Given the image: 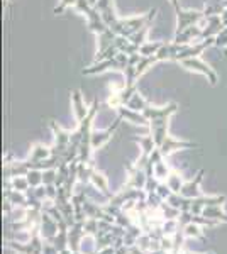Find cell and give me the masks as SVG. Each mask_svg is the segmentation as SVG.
Instances as JSON below:
<instances>
[{"label": "cell", "instance_id": "obj_3", "mask_svg": "<svg viewBox=\"0 0 227 254\" xmlns=\"http://www.w3.org/2000/svg\"><path fill=\"white\" fill-rule=\"evenodd\" d=\"M202 176H204V170H200L193 180H190V182L185 183L183 188H181V191H180V195L187 196V198H199V196H202V191L199 188L200 182H202Z\"/></svg>", "mask_w": 227, "mask_h": 254}, {"label": "cell", "instance_id": "obj_31", "mask_svg": "<svg viewBox=\"0 0 227 254\" xmlns=\"http://www.w3.org/2000/svg\"><path fill=\"white\" fill-rule=\"evenodd\" d=\"M185 254H193V253H185ZM209 254H214V253H209Z\"/></svg>", "mask_w": 227, "mask_h": 254}, {"label": "cell", "instance_id": "obj_23", "mask_svg": "<svg viewBox=\"0 0 227 254\" xmlns=\"http://www.w3.org/2000/svg\"><path fill=\"white\" fill-rule=\"evenodd\" d=\"M43 254H60V251H58V248L53 243H49V241H44Z\"/></svg>", "mask_w": 227, "mask_h": 254}, {"label": "cell", "instance_id": "obj_17", "mask_svg": "<svg viewBox=\"0 0 227 254\" xmlns=\"http://www.w3.org/2000/svg\"><path fill=\"white\" fill-rule=\"evenodd\" d=\"M29 185H31L32 188H38L43 185V171L41 170H31L29 173L26 175Z\"/></svg>", "mask_w": 227, "mask_h": 254}, {"label": "cell", "instance_id": "obj_22", "mask_svg": "<svg viewBox=\"0 0 227 254\" xmlns=\"http://www.w3.org/2000/svg\"><path fill=\"white\" fill-rule=\"evenodd\" d=\"M156 193H158L163 200H168L173 191H171V188L166 185V182H164V183H159L158 185V188H156Z\"/></svg>", "mask_w": 227, "mask_h": 254}, {"label": "cell", "instance_id": "obj_28", "mask_svg": "<svg viewBox=\"0 0 227 254\" xmlns=\"http://www.w3.org/2000/svg\"><path fill=\"white\" fill-rule=\"evenodd\" d=\"M98 254H115V249H114V246H110V248H105V249H102V251H97Z\"/></svg>", "mask_w": 227, "mask_h": 254}, {"label": "cell", "instance_id": "obj_18", "mask_svg": "<svg viewBox=\"0 0 227 254\" xmlns=\"http://www.w3.org/2000/svg\"><path fill=\"white\" fill-rule=\"evenodd\" d=\"M121 110V117L122 119H129V121H133L134 124H148V117H143V116H139V114H134L133 110H124L122 107L119 109Z\"/></svg>", "mask_w": 227, "mask_h": 254}, {"label": "cell", "instance_id": "obj_5", "mask_svg": "<svg viewBox=\"0 0 227 254\" xmlns=\"http://www.w3.org/2000/svg\"><path fill=\"white\" fill-rule=\"evenodd\" d=\"M197 144L195 142H185V141H175V139H171L170 136H168L166 139H164V142L159 146V151L163 156H168L170 153H173V151L176 149H185V147H195Z\"/></svg>", "mask_w": 227, "mask_h": 254}, {"label": "cell", "instance_id": "obj_25", "mask_svg": "<svg viewBox=\"0 0 227 254\" xmlns=\"http://www.w3.org/2000/svg\"><path fill=\"white\" fill-rule=\"evenodd\" d=\"M159 46H161V44H154V46H152V44H148V46L141 48V53H143V55H148L150 51H154V49H158Z\"/></svg>", "mask_w": 227, "mask_h": 254}, {"label": "cell", "instance_id": "obj_13", "mask_svg": "<svg viewBox=\"0 0 227 254\" xmlns=\"http://www.w3.org/2000/svg\"><path fill=\"white\" fill-rule=\"evenodd\" d=\"M7 187L14 188V190H17V191H27L29 188H31L26 176H14L10 182L7 180Z\"/></svg>", "mask_w": 227, "mask_h": 254}, {"label": "cell", "instance_id": "obj_14", "mask_svg": "<svg viewBox=\"0 0 227 254\" xmlns=\"http://www.w3.org/2000/svg\"><path fill=\"white\" fill-rule=\"evenodd\" d=\"M166 185L171 188L173 193H180L181 188H183L185 183L181 182V176H180L178 173H176V171H171L170 176L166 178Z\"/></svg>", "mask_w": 227, "mask_h": 254}, {"label": "cell", "instance_id": "obj_27", "mask_svg": "<svg viewBox=\"0 0 227 254\" xmlns=\"http://www.w3.org/2000/svg\"><path fill=\"white\" fill-rule=\"evenodd\" d=\"M115 249V254H129V246L122 244L119 246V248H114Z\"/></svg>", "mask_w": 227, "mask_h": 254}, {"label": "cell", "instance_id": "obj_9", "mask_svg": "<svg viewBox=\"0 0 227 254\" xmlns=\"http://www.w3.org/2000/svg\"><path fill=\"white\" fill-rule=\"evenodd\" d=\"M90 182L93 183V187L95 188H98V190L102 191L105 196H109V198H112V191L109 190V183H107V178L102 173H98L97 170H93V173H92V178H90Z\"/></svg>", "mask_w": 227, "mask_h": 254}, {"label": "cell", "instance_id": "obj_16", "mask_svg": "<svg viewBox=\"0 0 227 254\" xmlns=\"http://www.w3.org/2000/svg\"><path fill=\"white\" fill-rule=\"evenodd\" d=\"M161 229H163V232H164V236H170L173 237L176 234V232L180 231V222H178V219H171V220H164L163 225H161Z\"/></svg>", "mask_w": 227, "mask_h": 254}, {"label": "cell", "instance_id": "obj_1", "mask_svg": "<svg viewBox=\"0 0 227 254\" xmlns=\"http://www.w3.org/2000/svg\"><path fill=\"white\" fill-rule=\"evenodd\" d=\"M60 232V225L48 212H43L41 214V222H39V234L44 241H49L51 243L56 237V234Z\"/></svg>", "mask_w": 227, "mask_h": 254}, {"label": "cell", "instance_id": "obj_12", "mask_svg": "<svg viewBox=\"0 0 227 254\" xmlns=\"http://www.w3.org/2000/svg\"><path fill=\"white\" fill-rule=\"evenodd\" d=\"M159 212L161 215H163L164 220H171V219H178L181 210H178V208H175L173 205H170V203L166 202V200H163L159 205Z\"/></svg>", "mask_w": 227, "mask_h": 254}, {"label": "cell", "instance_id": "obj_15", "mask_svg": "<svg viewBox=\"0 0 227 254\" xmlns=\"http://www.w3.org/2000/svg\"><path fill=\"white\" fill-rule=\"evenodd\" d=\"M185 231V236L187 237H193V239H202V241H205V237H204V232H202V229H200V224H195V222H190L187 227L183 229Z\"/></svg>", "mask_w": 227, "mask_h": 254}, {"label": "cell", "instance_id": "obj_7", "mask_svg": "<svg viewBox=\"0 0 227 254\" xmlns=\"http://www.w3.org/2000/svg\"><path fill=\"white\" fill-rule=\"evenodd\" d=\"M53 156V149L51 147H46L43 144H36L32 146L31 154H29V161L32 163H38V161H44V159L51 158Z\"/></svg>", "mask_w": 227, "mask_h": 254}, {"label": "cell", "instance_id": "obj_8", "mask_svg": "<svg viewBox=\"0 0 227 254\" xmlns=\"http://www.w3.org/2000/svg\"><path fill=\"white\" fill-rule=\"evenodd\" d=\"M192 200L193 198H187V196H183L180 193H171V196L166 200V202L181 212H190V208H192Z\"/></svg>", "mask_w": 227, "mask_h": 254}, {"label": "cell", "instance_id": "obj_26", "mask_svg": "<svg viewBox=\"0 0 227 254\" xmlns=\"http://www.w3.org/2000/svg\"><path fill=\"white\" fill-rule=\"evenodd\" d=\"M129 254H148V253L143 251L138 244H134V246H131V248H129Z\"/></svg>", "mask_w": 227, "mask_h": 254}, {"label": "cell", "instance_id": "obj_19", "mask_svg": "<svg viewBox=\"0 0 227 254\" xmlns=\"http://www.w3.org/2000/svg\"><path fill=\"white\" fill-rule=\"evenodd\" d=\"M154 176L159 180V182H163V180L166 182V178L170 176V170L166 168V165H164L163 159H161V161H158L154 165Z\"/></svg>", "mask_w": 227, "mask_h": 254}, {"label": "cell", "instance_id": "obj_11", "mask_svg": "<svg viewBox=\"0 0 227 254\" xmlns=\"http://www.w3.org/2000/svg\"><path fill=\"white\" fill-rule=\"evenodd\" d=\"M202 215L204 217H209V219H216L219 222H226L227 224V214L222 210V207H217V205H209L202 210Z\"/></svg>", "mask_w": 227, "mask_h": 254}, {"label": "cell", "instance_id": "obj_4", "mask_svg": "<svg viewBox=\"0 0 227 254\" xmlns=\"http://www.w3.org/2000/svg\"><path fill=\"white\" fill-rule=\"evenodd\" d=\"M121 119H117V121H115V124L112 127H109L107 130H100V132H92V137H90V144H92V149H98V147H102L107 141H109L110 136L114 134V130L117 129L119 124H121Z\"/></svg>", "mask_w": 227, "mask_h": 254}, {"label": "cell", "instance_id": "obj_30", "mask_svg": "<svg viewBox=\"0 0 227 254\" xmlns=\"http://www.w3.org/2000/svg\"><path fill=\"white\" fill-rule=\"evenodd\" d=\"M170 254H185V253H170Z\"/></svg>", "mask_w": 227, "mask_h": 254}, {"label": "cell", "instance_id": "obj_21", "mask_svg": "<svg viewBox=\"0 0 227 254\" xmlns=\"http://www.w3.org/2000/svg\"><path fill=\"white\" fill-rule=\"evenodd\" d=\"M56 176H58V171L55 170V168H51V170H44L43 171V185H55Z\"/></svg>", "mask_w": 227, "mask_h": 254}, {"label": "cell", "instance_id": "obj_10", "mask_svg": "<svg viewBox=\"0 0 227 254\" xmlns=\"http://www.w3.org/2000/svg\"><path fill=\"white\" fill-rule=\"evenodd\" d=\"M181 63H183L185 66H188L190 69H200L202 73H205V75H209L210 83H216V81H217L216 75H214V73L210 71V68L207 66V64L202 63V61H199V60H181Z\"/></svg>", "mask_w": 227, "mask_h": 254}, {"label": "cell", "instance_id": "obj_2", "mask_svg": "<svg viewBox=\"0 0 227 254\" xmlns=\"http://www.w3.org/2000/svg\"><path fill=\"white\" fill-rule=\"evenodd\" d=\"M85 237V231H83V220H78L70 227L68 231V243H70V249L73 253H80V244L81 239Z\"/></svg>", "mask_w": 227, "mask_h": 254}, {"label": "cell", "instance_id": "obj_20", "mask_svg": "<svg viewBox=\"0 0 227 254\" xmlns=\"http://www.w3.org/2000/svg\"><path fill=\"white\" fill-rule=\"evenodd\" d=\"M152 237L150 234H143V236H139V239H138V246L143 249V251H146V253H150L151 251V248H152Z\"/></svg>", "mask_w": 227, "mask_h": 254}, {"label": "cell", "instance_id": "obj_24", "mask_svg": "<svg viewBox=\"0 0 227 254\" xmlns=\"http://www.w3.org/2000/svg\"><path fill=\"white\" fill-rule=\"evenodd\" d=\"M107 64H115V66H119V64L115 63V61H112V60H109V61H107ZM104 66H105V64H102V66H95V68H92V69H86L85 73H95V71H102V69H104Z\"/></svg>", "mask_w": 227, "mask_h": 254}, {"label": "cell", "instance_id": "obj_29", "mask_svg": "<svg viewBox=\"0 0 227 254\" xmlns=\"http://www.w3.org/2000/svg\"><path fill=\"white\" fill-rule=\"evenodd\" d=\"M148 254H170V253H166L164 249H158V251H150Z\"/></svg>", "mask_w": 227, "mask_h": 254}, {"label": "cell", "instance_id": "obj_6", "mask_svg": "<svg viewBox=\"0 0 227 254\" xmlns=\"http://www.w3.org/2000/svg\"><path fill=\"white\" fill-rule=\"evenodd\" d=\"M5 200L9 203H12L14 207H26L27 208L26 191H17V190H14V188L7 187V190H5Z\"/></svg>", "mask_w": 227, "mask_h": 254}]
</instances>
